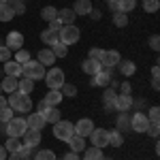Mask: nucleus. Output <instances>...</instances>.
Segmentation results:
<instances>
[{"mask_svg":"<svg viewBox=\"0 0 160 160\" xmlns=\"http://www.w3.org/2000/svg\"><path fill=\"white\" fill-rule=\"evenodd\" d=\"M7 102H9V107L13 111H19V113H30L32 111V100H30V96L28 94H22V92L9 94Z\"/></svg>","mask_w":160,"mask_h":160,"instance_id":"obj_1","label":"nucleus"},{"mask_svg":"<svg viewBox=\"0 0 160 160\" xmlns=\"http://www.w3.org/2000/svg\"><path fill=\"white\" fill-rule=\"evenodd\" d=\"M79 38H81V30H79L75 24L62 26L60 32H58V41L64 43L66 47H68V45H75V43H79Z\"/></svg>","mask_w":160,"mask_h":160,"instance_id":"obj_2","label":"nucleus"},{"mask_svg":"<svg viewBox=\"0 0 160 160\" xmlns=\"http://www.w3.org/2000/svg\"><path fill=\"white\" fill-rule=\"evenodd\" d=\"M22 75L32 79V81H38V79H45V66L38 60H28L26 64H22Z\"/></svg>","mask_w":160,"mask_h":160,"instance_id":"obj_3","label":"nucleus"},{"mask_svg":"<svg viewBox=\"0 0 160 160\" xmlns=\"http://www.w3.org/2000/svg\"><path fill=\"white\" fill-rule=\"evenodd\" d=\"M45 83L49 90H60L66 81H64V71L58 66H51L49 71H45Z\"/></svg>","mask_w":160,"mask_h":160,"instance_id":"obj_4","label":"nucleus"},{"mask_svg":"<svg viewBox=\"0 0 160 160\" xmlns=\"http://www.w3.org/2000/svg\"><path fill=\"white\" fill-rule=\"evenodd\" d=\"M73 135H75L73 122H68V120H60V122L53 124V137H56L58 141H68Z\"/></svg>","mask_w":160,"mask_h":160,"instance_id":"obj_5","label":"nucleus"},{"mask_svg":"<svg viewBox=\"0 0 160 160\" xmlns=\"http://www.w3.org/2000/svg\"><path fill=\"white\" fill-rule=\"evenodd\" d=\"M7 126V135L9 137H15V139H22L24 132L28 130V124H26L24 118H11L9 122L4 124Z\"/></svg>","mask_w":160,"mask_h":160,"instance_id":"obj_6","label":"nucleus"},{"mask_svg":"<svg viewBox=\"0 0 160 160\" xmlns=\"http://www.w3.org/2000/svg\"><path fill=\"white\" fill-rule=\"evenodd\" d=\"M90 141H92V148L105 149L109 145V130H105V128H94V130L90 132Z\"/></svg>","mask_w":160,"mask_h":160,"instance_id":"obj_7","label":"nucleus"},{"mask_svg":"<svg viewBox=\"0 0 160 160\" xmlns=\"http://www.w3.org/2000/svg\"><path fill=\"white\" fill-rule=\"evenodd\" d=\"M149 126V120H148V113H143V111H137L135 115L130 118V128L135 130V132H145Z\"/></svg>","mask_w":160,"mask_h":160,"instance_id":"obj_8","label":"nucleus"},{"mask_svg":"<svg viewBox=\"0 0 160 160\" xmlns=\"http://www.w3.org/2000/svg\"><path fill=\"white\" fill-rule=\"evenodd\" d=\"M120 60H122V58H120V53H118V51L115 49H109V51H105L102 49V56H100V66H102V68H113V66H118V64H120Z\"/></svg>","mask_w":160,"mask_h":160,"instance_id":"obj_9","label":"nucleus"},{"mask_svg":"<svg viewBox=\"0 0 160 160\" xmlns=\"http://www.w3.org/2000/svg\"><path fill=\"white\" fill-rule=\"evenodd\" d=\"M4 45H7L11 51L24 49V34H22V32H9L7 38H4Z\"/></svg>","mask_w":160,"mask_h":160,"instance_id":"obj_10","label":"nucleus"},{"mask_svg":"<svg viewBox=\"0 0 160 160\" xmlns=\"http://www.w3.org/2000/svg\"><path fill=\"white\" fill-rule=\"evenodd\" d=\"M73 128H75V135H79V137H90V132L94 130V122L90 120V118H83V120H79L77 124H73Z\"/></svg>","mask_w":160,"mask_h":160,"instance_id":"obj_11","label":"nucleus"},{"mask_svg":"<svg viewBox=\"0 0 160 160\" xmlns=\"http://www.w3.org/2000/svg\"><path fill=\"white\" fill-rule=\"evenodd\" d=\"M111 79H113V77H111V71H109V68H102L100 73H96L94 77H92L90 83H92L94 88H96V86H98V88H109Z\"/></svg>","mask_w":160,"mask_h":160,"instance_id":"obj_12","label":"nucleus"},{"mask_svg":"<svg viewBox=\"0 0 160 160\" xmlns=\"http://www.w3.org/2000/svg\"><path fill=\"white\" fill-rule=\"evenodd\" d=\"M132 107V98H130V94H118L115 100H113V109L115 111H128Z\"/></svg>","mask_w":160,"mask_h":160,"instance_id":"obj_13","label":"nucleus"},{"mask_svg":"<svg viewBox=\"0 0 160 160\" xmlns=\"http://www.w3.org/2000/svg\"><path fill=\"white\" fill-rule=\"evenodd\" d=\"M17 86H19V79H17V77H9V75H4V77L0 79V88H2V92H7V94L17 92Z\"/></svg>","mask_w":160,"mask_h":160,"instance_id":"obj_14","label":"nucleus"},{"mask_svg":"<svg viewBox=\"0 0 160 160\" xmlns=\"http://www.w3.org/2000/svg\"><path fill=\"white\" fill-rule=\"evenodd\" d=\"M26 124H28L30 130H43V128H45V118H43L41 113H28Z\"/></svg>","mask_w":160,"mask_h":160,"instance_id":"obj_15","label":"nucleus"},{"mask_svg":"<svg viewBox=\"0 0 160 160\" xmlns=\"http://www.w3.org/2000/svg\"><path fill=\"white\" fill-rule=\"evenodd\" d=\"M2 73L4 75H9V77H22V64L19 62H15V60H9V62H4L2 64Z\"/></svg>","mask_w":160,"mask_h":160,"instance_id":"obj_16","label":"nucleus"},{"mask_svg":"<svg viewBox=\"0 0 160 160\" xmlns=\"http://www.w3.org/2000/svg\"><path fill=\"white\" fill-rule=\"evenodd\" d=\"M24 145H28V148H37L38 143H41V130H26L24 132Z\"/></svg>","mask_w":160,"mask_h":160,"instance_id":"obj_17","label":"nucleus"},{"mask_svg":"<svg viewBox=\"0 0 160 160\" xmlns=\"http://www.w3.org/2000/svg\"><path fill=\"white\" fill-rule=\"evenodd\" d=\"M66 143H68L71 152H75V154H79V152H83V149H86V139H83V137H79V135H73Z\"/></svg>","mask_w":160,"mask_h":160,"instance_id":"obj_18","label":"nucleus"},{"mask_svg":"<svg viewBox=\"0 0 160 160\" xmlns=\"http://www.w3.org/2000/svg\"><path fill=\"white\" fill-rule=\"evenodd\" d=\"M81 68H83V73L92 75V77H94L96 73H100V71H102L100 62H98V60H90V58H88V60H83V64H81Z\"/></svg>","mask_w":160,"mask_h":160,"instance_id":"obj_19","label":"nucleus"},{"mask_svg":"<svg viewBox=\"0 0 160 160\" xmlns=\"http://www.w3.org/2000/svg\"><path fill=\"white\" fill-rule=\"evenodd\" d=\"M90 11H92V2L90 0H77L73 4L75 15H90Z\"/></svg>","mask_w":160,"mask_h":160,"instance_id":"obj_20","label":"nucleus"},{"mask_svg":"<svg viewBox=\"0 0 160 160\" xmlns=\"http://www.w3.org/2000/svg\"><path fill=\"white\" fill-rule=\"evenodd\" d=\"M75 19H77V15L73 13V9H62V11H58V22L62 26L75 24Z\"/></svg>","mask_w":160,"mask_h":160,"instance_id":"obj_21","label":"nucleus"},{"mask_svg":"<svg viewBox=\"0 0 160 160\" xmlns=\"http://www.w3.org/2000/svg\"><path fill=\"white\" fill-rule=\"evenodd\" d=\"M43 118H45V124H56V122H60L62 118H60V109L58 107H47V111L45 113H41Z\"/></svg>","mask_w":160,"mask_h":160,"instance_id":"obj_22","label":"nucleus"},{"mask_svg":"<svg viewBox=\"0 0 160 160\" xmlns=\"http://www.w3.org/2000/svg\"><path fill=\"white\" fill-rule=\"evenodd\" d=\"M62 98H64V96H62L60 90H49V92H47V96H45L43 100H45L49 107H58V105L62 102Z\"/></svg>","mask_w":160,"mask_h":160,"instance_id":"obj_23","label":"nucleus"},{"mask_svg":"<svg viewBox=\"0 0 160 160\" xmlns=\"http://www.w3.org/2000/svg\"><path fill=\"white\" fill-rule=\"evenodd\" d=\"M120 73L124 75V77H130V75H135V71H137V64L132 60H120Z\"/></svg>","mask_w":160,"mask_h":160,"instance_id":"obj_24","label":"nucleus"},{"mask_svg":"<svg viewBox=\"0 0 160 160\" xmlns=\"http://www.w3.org/2000/svg\"><path fill=\"white\" fill-rule=\"evenodd\" d=\"M37 60L43 64V66H51L53 62H56V56L51 53V49H41L38 51V56H37Z\"/></svg>","mask_w":160,"mask_h":160,"instance_id":"obj_25","label":"nucleus"},{"mask_svg":"<svg viewBox=\"0 0 160 160\" xmlns=\"http://www.w3.org/2000/svg\"><path fill=\"white\" fill-rule=\"evenodd\" d=\"M32 90H34V81L32 79H28V77H22L19 79V86H17V92H22V94H32Z\"/></svg>","mask_w":160,"mask_h":160,"instance_id":"obj_26","label":"nucleus"},{"mask_svg":"<svg viewBox=\"0 0 160 160\" xmlns=\"http://www.w3.org/2000/svg\"><path fill=\"white\" fill-rule=\"evenodd\" d=\"M118 130H120V132L130 130V115H128L126 111H120V115H118Z\"/></svg>","mask_w":160,"mask_h":160,"instance_id":"obj_27","label":"nucleus"},{"mask_svg":"<svg viewBox=\"0 0 160 160\" xmlns=\"http://www.w3.org/2000/svg\"><path fill=\"white\" fill-rule=\"evenodd\" d=\"M13 17H15V13H13L11 4L9 2H0V22H11Z\"/></svg>","mask_w":160,"mask_h":160,"instance_id":"obj_28","label":"nucleus"},{"mask_svg":"<svg viewBox=\"0 0 160 160\" xmlns=\"http://www.w3.org/2000/svg\"><path fill=\"white\" fill-rule=\"evenodd\" d=\"M109 145H113V148H120V145H124V135L115 128V130H109Z\"/></svg>","mask_w":160,"mask_h":160,"instance_id":"obj_29","label":"nucleus"},{"mask_svg":"<svg viewBox=\"0 0 160 160\" xmlns=\"http://www.w3.org/2000/svg\"><path fill=\"white\" fill-rule=\"evenodd\" d=\"M51 53L56 56V58H66V53H68V47L60 43V41H56L53 45H51Z\"/></svg>","mask_w":160,"mask_h":160,"instance_id":"obj_30","label":"nucleus"},{"mask_svg":"<svg viewBox=\"0 0 160 160\" xmlns=\"http://www.w3.org/2000/svg\"><path fill=\"white\" fill-rule=\"evenodd\" d=\"M115 90L105 88V94H102V102H105V109H113V100H115Z\"/></svg>","mask_w":160,"mask_h":160,"instance_id":"obj_31","label":"nucleus"},{"mask_svg":"<svg viewBox=\"0 0 160 160\" xmlns=\"http://www.w3.org/2000/svg\"><path fill=\"white\" fill-rule=\"evenodd\" d=\"M41 17L45 19V22H53V19H58V9L56 7H45L43 11H41Z\"/></svg>","mask_w":160,"mask_h":160,"instance_id":"obj_32","label":"nucleus"},{"mask_svg":"<svg viewBox=\"0 0 160 160\" xmlns=\"http://www.w3.org/2000/svg\"><path fill=\"white\" fill-rule=\"evenodd\" d=\"M41 41L51 47V45L58 41V32H53V30H43V32H41Z\"/></svg>","mask_w":160,"mask_h":160,"instance_id":"obj_33","label":"nucleus"},{"mask_svg":"<svg viewBox=\"0 0 160 160\" xmlns=\"http://www.w3.org/2000/svg\"><path fill=\"white\" fill-rule=\"evenodd\" d=\"M19 148H22V141H19V139H15V137H9V139H7V143H4L7 154H13V152H17Z\"/></svg>","mask_w":160,"mask_h":160,"instance_id":"obj_34","label":"nucleus"},{"mask_svg":"<svg viewBox=\"0 0 160 160\" xmlns=\"http://www.w3.org/2000/svg\"><path fill=\"white\" fill-rule=\"evenodd\" d=\"M83 152H86V156H83V160H105V156H102V149H98V148L83 149Z\"/></svg>","mask_w":160,"mask_h":160,"instance_id":"obj_35","label":"nucleus"},{"mask_svg":"<svg viewBox=\"0 0 160 160\" xmlns=\"http://www.w3.org/2000/svg\"><path fill=\"white\" fill-rule=\"evenodd\" d=\"M135 7H137V0H120V9L118 11L128 15L130 11H135Z\"/></svg>","mask_w":160,"mask_h":160,"instance_id":"obj_36","label":"nucleus"},{"mask_svg":"<svg viewBox=\"0 0 160 160\" xmlns=\"http://www.w3.org/2000/svg\"><path fill=\"white\" fill-rule=\"evenodd\" d=\"M113 24L118 26V28H124V26L128 24V15H126V13L115 11V13H113Z\"/></svg>","mask_w":160,"mask_h":160,"instance_id":"obj_37","label":"nucleus"},{"mask_svg":"<svg viewBox=\"0 0 160 160\" xmlns=\"http://www.w3.org/2000/svg\"><path fill=\"white\" fill-rule=\"evenodd\" d=\"M34 160H58V156H56L51 149H41V152H37Z\"/></svg>","mask_w":160,"mask_h":160,"instance_id":"obj_38","label":"nucleus"},{"mask_svg":"<svg viewBox=\"0 0 160 160\" xmlns=\"http://www.w3.org/2000/svg\"><path fill=\"white\" fill-rule=\"evenodd\" d=\"M60 92H62L64 98H73L75 94H77V88H75L73 83H64V86L60 88Z\"/></svg>","mask_w":160,"mask_h":160,"instance_id":"obj_39","label":"nucleus"},{"mask_svg":"<svg viewBox=\"0 0 160 160\" xmlns=\"http://www.w3.org/2000/svg\"><path fill=\"white\" fill-rule=\"evenodd\" d=\"M143 9L145 13H156L160 9V0H143Z\"/></svg>","mask_w":160,"mask_h":160,"instance_id":"obj_40","label":"nucleus"},{"mask_svg":"<svg viewBox=\"0 0 160 160\" xmlns=\"http://www.w3.org/2000/svg\"><path fill=\"white\" fill-rule=\"evenodd\" d=\"M9 4H11V9L15 15H22V13L26 11V7H24V0H9Z\"/></svg>","mask_w":160,"mask_h":160,"instance_id":"obj_41","label":"nucleus"},{"mask_svg":"<svg viewBox=\"0 0 160 160\" xmlns=\"http://www.w3.org/2000/svg\"><path fill=\"white\" fill-rule=\"evenodd\" d=\"M13 60L19 62V64H26V62L30 60V53H28L26 49H17V51H15V58H13Z\"/></svg>","mask_w":160,"mask_h":160,"instance_id":"obj_42","label":"nucleus"},{"mask_svg":"<svg viewBox=\"0 0 160 160\" xmlns=\"http://www.w3.org/2000/svg\"><path fill=\"white\" fill-rule=\"evenodd\" d=\"M152 88H154V90H158V88H160V68H158V66L152 68Z\"/></svg>","mask_w":160,"mask_h":160,"instance_id":"obj_43","label":"nucleus"},{"mask_svg":"<svg viewBox=\"0 0 160 160\" xmlns=\"http://www.w3.org/2000/svg\"><path fill=\"white\" fill-rule=\"evenodd\" d=\"M9 60H11V49L7 45H0V64H4Z\"/></svg>","mask_w":160,"mask_h":160,"instance_id":"obj_44","label":"nucleus"},{"mask_svg":"<svg viewBox=\"0 0 160 160\" xmlns=\"http://www.w3.org/2000/svg\"><path fill=\"white\" fill-rule=\"evenodd\" d=\"M11 115H13V109H11V107H4V109H0V122L7 124L9 120H11Z\"/></svg>","mask_w":160,"mask_h":160,"instance_id":"obj_45","label":"nucleus"},{"mask_svg":"<svg viewBox=\"0 0 160 160\" xmlns=\"http://www.w3.org/2000/svg\"><path fill=\"white\" fill-rule=\"evenodd\" d=\"M149 137H154V139H158V122H149L148 130H145Z\"/></svg>","mask_w":160,"mask_h":160,"instance_id":"obj_46","label":"nucleus"},{"mask_svg":"<svg viewBox=\"0 0 160 160\" xmlns=\"http://www.w3.org/2000/svg\"><path fill=\"white\" fill-rule=\"evenodd\" d=\"M148 120H149V122H158V120H160V109H158V107H152V109H149Z\"/></svg>","mask_w":160,"mask_h":160,"instance_id":"obj_47","label":"nucleus"},{"mask_svg":"<svg viewBox=\"0 0 160 160\" xmlns=\"http://www.w3.org/2000/svg\"><path fill=\"white\" fill-rule=\"evenodd\" d=\"M149 47H152L154 51H158V49H160V37H158V34L149 37Z\"/></svg>","mask_w":160,"mask_h":160,"instance_id":"obj_48","label":"nucleus"},{"mask_svg":"<svg viewBox=\"0 0 160 160\" xmlns=\"http://www.w3.org/2000/svg\"><path fill=\"white\" fill-rule=\"evenodd\" d=\"M100 56H102V49H98V47H92L88 58H90V60H100Z\"/></svg>","mask_w":160,"mask_h":160,"instance_id":"obj_49","label":"nucleus"},{"mask_svg":"<svg viewBox=\"0 0 160 160\" xmlns=\"http://www.w3.org/2000/svg\"><path fill=\"white\" fill-rule=\"evenodd\" d=\"M47 107H49V105H47L45 100H38V105H37V113H45V111H47Z\"/></svg>","mask_w":160,"mask_h":160,"instance_id":"obj_50","label":"nucleus"},{"mask_svg":"<svg viewBox=\"0 0 160 160\" xmlns=\"http://www.w3.org/2000/svg\"><path fill=\"white\" fill-rule=\"evenodd\" d=\"M62 24L58 22V19H53V22H49V30H53V32H60Z\"/></svg>","mask_w":160,"mask_h":160,"instance_id":"obj_51","label":"nucleus"},{"mask_svg":"<svg viewBox=\"0 0 160 160\" xmlns=\"http://www.w3.org/2000/svg\"><path fill=\"white\" fill-rule=\"evenodd\" d=\"M90 17H92V19H94V22H98L100 17H102V13H100L98 9H92V11H90Z\"/></svg>","mask_w":160,"mask_h":160,"instance_id":"obj_52","label":"nucleus"},{"mask_svg":"<svg viewBox=\"0 0 160 160\" xmlns=\"http://www.w3.org/2000/svg\"><path fill=\"white\" fill-rule=\"evenodd\" d=\"M107 4H109L113 11H118V9H120V0H107Z\"/></svg>","mask_w":160,"mask_h":160,"instance_id":"obj_53","label":"nucleus"},{"mask_svg":"<svg viewBox=\"0 0 160 160\" xmlns=\"http://www.w3.org/2000/svg\"><path fill=\"white\" fill-rule=\"evenodd\" d=\"M62 160H79V154H75V152H68V154H66V156H64Z\"/></svg>","mask_w":160,"mask_h":160,"instance_id":"obj_54","label":"nucleus"},{"mask_svg":"<svg viewBox=\"0 0 160 160\" xmlns=\"http://www.w3.org/2000/svg\"><path fill=\"white\" fill-rule=\"evenodd\" d=\"M130 90H132L130 83H128V81H124V83H122V94H130Z\"/></svg>","mask_w":160,"mask_h":160,"instance_id":"obj_55","label":"nucleus"},{"mask_svg":"<svg viewBox=\"0 0 160 160\" xmlns=\"http://www.w3.org/2000/svg\"><path fill=\"white\" fill-rule=\"evenodd\" d=\"M4 107H9V102H7V98L0 94V109H4Z\"/></svg>","mask_w":160,"mask_h":160,"instance_id":"obj_56","label":"nucleus"},{"mask_svg":"<svg viewBox=\"0 0 160 160\" xmlns=\"http://www.w3.org/2000/svg\"><path fill=\"white\" fill-rule=\"evenodd\" d=\"M0 160H7V149H4V145H0Z\"/></svg>","mask_w":160,"mask_h":160,"instance_id":"obj_57","label":"nucleus"},{"mask_svg":"<svg viewBox=\"0 0 160 160\" xmlns=\"http://www.w3.org/2000/svg\"><path fill=\"white\" fill-rule=\"evenodd\" d=\"M11 160H22V154H19V152H13V154H11Z\"/></svg>","mask_w":160,"mask_h":160,"instance_id":"obj_58","label":"nucleus"},{"mask_svg":"<svg viewBox=\"0 0 160 160\" xmlns=\"http://www.w3.org/2000/svg\"><path fill=\"white\" fill-rule=\"evenodd\" d=\"M0 2H9V0H0Z\"/></svg>","mask_w":160,"mask_h":160,"instance_id":"obj_59","label":"nucleus"},{"mask_svg":"<svg viewBox=\"0 0 160 160\" xmlns=\"http://www.w3.org/2000/svg\"><path fill=\"white\" fill-rule=\"evenodd\" d=\"M22 160H30V158H22Z\"/></svg>","mask_w":160,"mask_h":160,"instance_id":"obj_60","label":"nucleus"},{"mask_svg":"<svg viewBox=\"0 0 160 160\" xmlns=\"http://www.w3.org/2000/svg\"><path fill=\"white\" fill-rule=\"evenodd\" d=\"M0 94H2V88H0Z\"/></svg>","mask_w":160,"mask_h":160,"instance_id":"obj_61","label":"nucleus"},{"mask_svg":"<svg viewBox=\"0 0 160 160\" xmlns=\"http://www.w3.org/2000/svg\"><path fill=\"white\" fill-rule=\"evenodd\" d=\"M0 128H2V122H0Z\"/></svg>","mask_w":160,"mask_h":160,"instance_id":"obj_62","label":"nucleus"},{"mask_svg":"<svg viewBox=\"0 0 160 160\" xmlns=\"http://www.w3.org/2000/svg\"><path fill=\"white\" fill-rule=\"evenodd\" d=\"M0 75H2V71H0Z\"/></svg>","mask_w":160,"mask_h":160,"instance_id":"obj_63","label":"nucleus"},{"mask_svg":"<svg viewBox=\"0 0 160 160\" xmlns=\"http://www.w3.org/2000/svg\"><path fill=\"white\" fill-rule=\"evenodd\" d=\"M105 160H107V158H105Z\"/></svg>","mask_w":160,"mask_h":160,"instance_id":"obj_64","label":"nucleus"}]
</instances>
